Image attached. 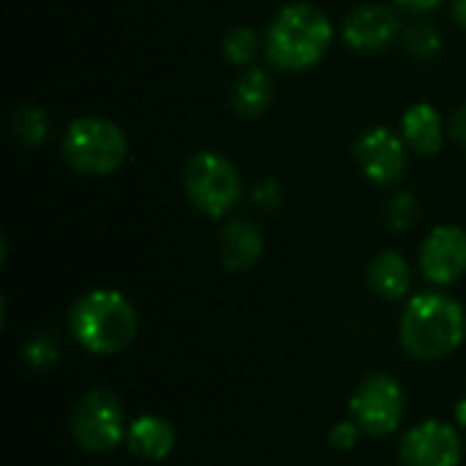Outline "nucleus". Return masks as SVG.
Wrapping results in <instances>:
<instances>
[{
  "instance_id": "1",
  "label": "nucleus",
  "mask_w": 466,
  "mask_h": 466,
  "mask_svg": "<svg viewBox=\"0 0 466 466\" xmlns=\"http://www.w3.org/2000/svg\"><path fill=\"white\" fill-rule=\"evenodd\" d=\"M336 38L330 14L311 0L281 5L265 27V60L284 74H300L325 60Z\"/></svg>"
},
{
  "instance_id": "2",
  "label": "nucleus",
  "mask_w": 466,
  "mask_h": 466,
  "mask_svg": "<svg viewBox=\"0 0 466 466\" xmlns=\"http://www.w3.org/2000/svg\"><path fill=\"white\" fill-rule=\"evenodd\" d=\"M399 339L415 360H442L464 344V306L445 292H420L401 314Z\"/></svg>"
},
{
  "instance_id": "3",
  "label": "nucleus",
  "mask_w": 466,
  "mask_h": 466,
  "mask_svg": "<svg viewBox=\"0 0 466 466\" xmlns=\"http://www.w3.org/2000/svg\"><path fill=\"white\" fill-rule=\"evenodd\" d=\"M74 341L93 355H117L128 350L139 330L134 303L117 289H90L68 311Z\"/></svg>"
},
{
  "instance_id": "4",
  "label": "nucleus",
  "mask_w": 466,
  "mask_h": 466,
  "mask_svg": "<svg viewBox=\"0 0 466 466\" xmlns=\"http://www.w3.org/2000/svg\"><path fill=\"white\" fill-rule=\"evenodd\" d=\"M60 156L66 167L82 177H109L128 161V137L109 117L82 115L66 126Z\"/></svg>"
},
{
  "instance_id": "5",
  "label": "nucleus",
  "mask_w": 466,
  "mask_h": 466,
  "mask_svg": "<svg viewBox=\"0 0 466 466\" xmlns=\"http://www.w3.org/2000/svg\"><path fill=\"white\" fill-rule=\"evenodd\" d=\"M183 191L202 216L227 218L243 199V177L224 153L199 150L183 167Z\"/></svg>"
},
{
  "instance_id": "6",
  "label": "nucleus",
  "mask_w": 466,
  "mask_h": 466,
  "mask_svg": "<svg viewBox=\"0 0 466 466\" xmlns=\"http://www.w3.org/2000/svg\"><path fill=\"white\" fill-rule=\"evenodd\" d=\"M71 434L87 453H112L128 434L123 401L106 388L87 390L71 412Z\"/></svg>"
},
{
  "instance_id": "7",
  "label": "nucleus",
  "mask_w": 466,
  "mask_h": 466,
  "mask_svg": "<svg viewBox=\"0 0 466 466\" xmlns=\"http://www.w3.org/2000/svg\"><path fill=\"white\" fill-rule=\"evenodd\" d=\"M404 390L390 374H369L350 399V415L366 437H388L401 426Z\"/></svg>"
},
{
  "instance_id": "8",
  "label": "nucleus",
  "mask_w": 466,
  "mask_h": 466,
  "mask_svg": "<svg viewBox=\"0 0 466 466\" xmlns=\"http://www.w3.org/2000/svg\"><path fill=\"white\" fill-rule=\"evenodd\" d=\"M410 145L390 126L366 128L352 147L360 175L374 186H396L410 169Z\"/></svg>"
},
{
  "instance_id": "9",
  "label": "nucleus",
  "mask_w": 466,
  "mask_h": 466,
  "mask_svg": "<svg viewBox=\"0 0 466 466\" xmlns=\"http://www.w3.org/2000/svg\"><path fill=\"white\" fill-rule=\"evenodd\" d=\"M404 22L396 5L385 3H360L341 22V41L360 55L385 52L401 38Z\"/></svg>"
},
{
  "instance_id": "10",
  "label": "nucleus",
  "mask_w": 466,
  "mask_h": 466,
  "mask_svg": "<svg viewBox=\"0 0 466 466\" xmlns=\"http://www.w3.org/2000/svg\"><path fill=\"white\" fill-rule=\"evenodd\" d=\"M418 268L434 287H451L466 276V229L459 224L434 227L418 251Z\"/></svg>"
},
{
  "instance_id": "11",
  "label": "nucleus",
  "mask_w": 466,
  "mask_h": 466,
  "mask_svg": "<svg viewBox=\"0 0 466 466\" xmlns=\"http://www.w3.org/2000/svg\"><path fill=\"white\" fill-rule=\"evenodd\" d=\"M399 459L404 466H459L461 437L451 423L423 420L401 437Z\"/></svg>"
},
{
  "instance_id": "12",
  "label": "nucleus",
  "mask_w": 466,
  "mask_h": 466,
  "mask_svg": "<svg viewBox=\"0 0 466 466\" xmlns=\"http://www.w3.org/2000/svg\"><path fill=\"white\" fill-rule=\"evenodd\" d=\"M401 137L410 145L412 153L431 158L442 153L448 139V120L440 115V109L429 101H415L401 115Z\"/></svg>"
},
{
  "instance_id": "13",
  "label": "nucleus",
  "mask_w": 466,
  "mask_h": 466,
  "mask_svg": "<svg viewBox=\"0 0 466 466\" xmlns=\"http://www.w3.org/2000/svg\"><path fill=\"white\" fill-rule=\"evenodd\" d=\"M265 251L262 229L248 218H229L218 232V257L229 273H243L259 262Z\"/></svg>"
},
{
  "instance_id": "14",
  "label": "nucleus",
  "mask_w": 466,
  "mask_h": 466,
  "mask_svg": "<svg viewBox=\"0 0 466 466\" xmlns=\"http://www.w3.org/2000/svg\"><path fill=\"white\" fill-rule=\"evenodd\" d=\"M273 98H276V85H273L270 71L262 66L243 68L229 90V104H232L235 115H240L246 120H257V117L268 115V109L273 106Z\"/></svg>"
},
{
  "instance_id": "15",
  "label": "nucleus",
  "mask_w": 466,
  "mask_h": 466,
  "mask_svg": "<svg viewBox=\"0 0 466 466\" xmlns=\"http://www.w3.org/2000/svg\"><path fill=\"white\" fill-rule=\"evenodd\" d=\"M366 281L374 295H380L388 303H396V300L407 298L412 289V268L404 254L388 248V251H380L369 262Z\"/></svg>"
},
{
  "instance_id": "16",
  "label": "nucleus",
  "mask_w": 466,
  "mask_h": 466,
  "mask_svg": "<svg viewBox=\"0 0 466 466\" xmlns=\"http://www.w3.org/2000/svg\"><path fill=\"white\" fill-rule=\"evenodd\" d=\"M126 445L134 456L145 459V461H164L175 445H177V434L175 426L167 418L158 415H139L126 434Z\"/></svg>"
},
{
  "instance_id": "17",
  "label": "nucleus",
  "mask_w": 466,
  "mask_h": 466,
  "mask_svg": "<svg viewBox=\"0 0 466 466\" xmlns=\"http://www.w3.org/2000/svg\"><path fill=\"white\" fill-rule=\"evenodd\" d=\"M221 55L227 63H232L240 71L251 68V66H257L259 55H265V33H259L248 25H238L221 38Z\"/></svg>"
},
{
  "instance_id": "18",
  "label": "nucleus",
  "mask_w": 466,
  "mask_h": 466,
  "mask_svg": "<svg viewBox=\"0 0 466 466\" xmlns=\"http://www.w3.org/2000/svg\"><path fill=\"white\" fill-rule=\"evenodd\" d=\"M49 131H52L49 115L35 104H22L8 117V134L16 145L35 147L49 139Z\"/></svg>"
},
{
  "instance_id": "19",
  "label": "nucleus",
  "mask_w": 466,
  "mask_h": 466,
  "mask_svg": "<svg viewBox=\"0 0 466 466\" xmlns=\"http://www.w3.org/2000/svg\"><path fill=\"white\" fill-rule=\"evenodd\" d=\"M401 46H404V52L412 60L426 63V60H431L442 49V30L431 19L420 16V19L404 25V30H401Z\"/></svg>"
},
{
  "instance_id": "20",
  "label": "nucleus",
  "mask_w": 466,
  "mask_h": 466,
  "mask_svg": "<svg viewBox=\"0 0 466 466\" xmlns=\"http://www.w3.org/2000/svg\"><path fill=\"white\" fill-rule=\"evenodd\" d=\"M382 216H385L388 229H393V232H407V229L415 227L418 218H420V202H418V197H415L412 191H393V194L385 199Z\"/></svg>"
},
{
  "instance_id": "21",
  "label": "nucleus",
  "mask_w": 466,
  "mask_h": 466,
  "mask_svg": "<svg viewBox=\"0 0 466 466\" xmlns=\"http://www.w3.org/2000/svg\"><path fill=\"white\" fill-rule=\"evenodd\" d=\"M60 358V344L52 333H38L25 344V360L33 369H49Z\"/></svg>"
},
{
  "instance_id": "22",
  "label": "nucleus",
  "mask_w": 466,
  "mask_h": 466,
  "mask_svg": "<svg viewBox=\"0 0 466 466\" xmlns=\"http://www.w3.org/2000/svg\"><path fill=\"white\" fill-rule=\"evenodd\" d=\"M254 205L262 208L265 213H276V210L284 205V188H281V183L273 180V177L262 180V183L254 188Z\"/></svg>"
},
{
  "instance_id": "23",
  "label": "nucleus",
  "mask_w": 466,
  "mask_h": 466,
  "mask_svg": "<svg viewBox=\"0 0 466 466\" xmlns=\"http://www.w3.org/2000/svg\"><path fill=\"white\" fill-rule=\"evenodd\" d=\"M360 434H363V431H360V429H358V423L350 418V420H341V423H336V426L330 429L328 440H330V445H333L336 451L347 453V451H352V448L358 445Z\"/></svg>"
},
{
  "instance_id": "24",
  "label": "nucleus",
  "mask_w": 466,
  "mask_h": 466,
  "mask_svg": "<svg viewBox=\"0 0 466 466\" xmlns=\"http://www.w3.org/2000/svg\"><path fill=\"white\" fill-rule=\"evenodd\" d=\"M448 139H453L459 147L466 150V104L456 106L451 115H448Z\"/></svg>"
},
{
  "instance_id": "25",
  "label": "nucleus",
  "mask_w": 466,
  "mask_h": 466,
  "mask_svg": "<svg viewBox=\"0 0 466 466\" xmlns=\"http://www.w3.org/2000/svg\"><path fill=\"white\" fill-rule=\"evenodd\" d=\"M445 0H390V5H396L399 11L415 14V16H426L431 11H437Z\"/></svg>"
},
{
  "instance_id": "26",
  "label": "nucleus",
  "mask_w": 466,
  "mask_h": 466,
  "mask_svg": "<svg viewBox=\"0 0 466 466\" xmlns=\"http://www.w3.org/2000/svg\"><path fill=\"white\" fill-rule=\"evenodd\" d=\"M451 14L466 30V0H451Z\"/></svg>"
},
{
  "instance_id": "27",
  "label": "nucleus",
  "mask_w": 466,
  "mask_h": 466,
  "mask_svg": "<svg viewBox=\"0 0 466 466\" xmlns=\"http://www.w3.org/2000/svg\"><path fill=\"white\" fill-rule=\"evenodd\" d=\"M456 423L466 429V399L464 401H459V407H456Z\"/></svg>"
}]
</instances>
